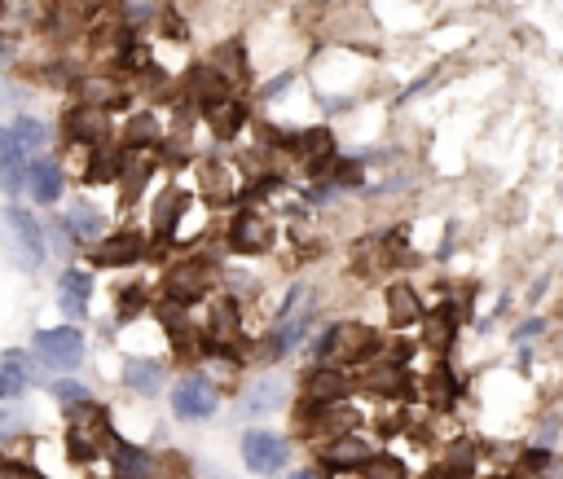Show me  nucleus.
<instances>
[{
    "label": "nucleus",
    "instance_id": "f257e3e1",
    "mask_svg": "<svg viewBox=\"0 0 563 479\" xmlns=\"http://www.w3.org/2000/svg\"><path fill=\"white\" fill-rule=\"evenodd\" d=\"M0 251L14 264L18 273H36L49 260V242H44V225L36 220V211L9 203L0 207Z\"/></svg>",
    "mask_w": 563,
    "mask_h": 479
},
{
    "label": "nucleus",
    "instance_id": "f03ea898",
    "mask_svg": "<svg viewBox=\"0 0 563 479\" xmlns=\"http://www.w3.org/2000/svg\"><path fill=\"white\" fill-rule=\"evenodd\" d=\"M110 414L97 400H84V405H71L66 409V453H71V462H97L106 458V444H110Z\"/></svg>",
    "mask_w": 563,
    "mask_h": 479
},
{
    "label": "nucleus",
    "instance_id": "7ed1b4c3",
    "mask_svg": "<svg viewBox=\"0 0 563 479\" xmlns=\"http://www.w3.org/2000/svg\"><path fill=\"white\" fill-rule=\"evenodd\" d=\"M216 277L220 273L207 255H181V260L163 273V295H168V304H176V308H194L212 295Z\"/></svg>",
    "mask_w": 563,
    "mask_h": 479
},
{
    "label": "nucleus",
    "instance_id": "20e7f679",
    "mask_svg": "<svg viewBox=\"0 0 563 479\" xmlns=\"http://www.w3.org/2000/svg\"><path fill=\"white\" fill-rule=\"evenodd\" d=\"M31 352H36V361L44 365V370L71 374L84 365L88 343H84V330H75V326H49V330H36Z\"/></svg>",
    "mask_w": 563,
    "mask_h": 479
},
{
    "label": "nucleus",
    "instance_id": "39448f33",
    "mask_svg": "<svg viewBox=\"0 0 563 479\" xmlns=\"http://www.w3.org/2000/svg\"><path fill=\"white\" fill-rule=\"evenodd\" d=\"M110 137H115L110 110L88 106V102L66 106V115H62V141H66L71 150H97V146H110Z\"/></svg>",
    "mask_w": 563,
    "mask_h": 479
},
{
    "label": "nucleus",
    "instance_id": "423d86ee",
    "mask_svg": "<svg viewBox=\"0 0 563 479\" xmlns=\"http://www.w3.org/2000/svg\"><path fill=\"white\" fill-rule=\"evenodd\" d=\"M225 242L234 255H269L273 242H278V229H273V220L256 203H242L234 211V220H229Z\"/></svg>",
    "mask_w": 563,
    "mask_h": 479
},
{
    "label": "nucleus",
    "instance_id": "0eeeda50",
    "mask_svg": "<svg viewBox=\"0 0 563 479\" xmlns=\"http://www.w3.org/2000/svg\"><path fill=\"white\" fill-rule=\"evenodd\" d=\"M146 255H150V238L141 229L106 233L102 242H93V247H88V260H93L97 269H132V264H141Z\"/></svg>",
    "mask_w": 563,
    "mask_h": 479
},
{
    "label": "nucleus",
    "instance_id": "6e6552de",
    "mask_svg": "<svg viewBox=\"0 0 563 479\" xmlns=\"http://www.w3.org/2000/svg\"><path fill=\"white\" fill-rule=\"evenodd\" d=\"M216 405H220V392H216V383H212L207 374H185V378H176V387H172V414L181 418V422H203V418H212Z\"/></svg>",
    "mask_w": 563,
    "mask_h": 479
},
{
    "label": "nucleus",
    "instance_id": "1a4fd4ad",
    "mask_svg": "<svg viewBox=\"0 0 563 479\" xmlns=\"http://www.w3.org/2000/svg\"><path fill=\"white\" fill-rule=\"evenodd\" d=\"M286 458H291V444H286V436H278V431H247L242 436V462H247L251 475H278Z\"/></svg>",
    "mask_w": 563,
    "mask_h": 479
},
{
    "label": "nucleus",
    "instance_id": "9d476101",
    "mask_svg": "<svg viewBox=\"0 0 563 479\" xmlns=\"http://www.w3.org/2000/svg\"><path fill=\"white\" fill-rule=\"evenodd\" d=\"M198 115H203V124L212 128L216 141H234L238 132L247 128V102H242V97H234V93L203 102V106H198Z\"/></svg>",
    "mask_w": 563,
    "mask_h": 479
},
{
    "label": "nucleus",
    "instance_id": "9b49d317",
    "mask_svg": "<svg viewBox=\"0 0 563 479\" xmlns=\"http://www.w3.org/2000/svg\"><path fill=\"white\" fill-rule=\"evenodd\" d=\"M282 405H286V383L282 378H273V374L251 378V383L242 387V396H238V414L242 418H269V414H278Z\"/></svg>",
    "mask_w": 563,
    "mask_h": 479
},
{
    "label": "nucleus",
    "instance_id": "f8f14e48",
    "mask_svg": "<svg viewBox=\"0 0 563 479\" xmlns=\"http://www.w3.org/2000/svg\"><path fill=\"white\" fill-rule=\"evenodd\" d=\"M313 321H317V308L308 304V308H300L295 317H286V321H278L273 326V334L264 339V361H282V356H291L300 343L308 339V330H313Z\"/></svg>",
    "mask_w": 563,
    "mask_h": 479
},
{
    "label": "nucleus",
    "instance_id": "ddd939ff",
    "mask_svg": "<svg viewBox=\"0 0 563 479\" xmlns=\"http://www.w3.org/2000/svg\"><path fill=\"white\" fill-rule=\"evenodd\" d=\"M27 194L36 198L40 207L62 203V194H66V172H62V163L49 159V154L31 159V163H27Z\"/></svg>",
    "mask_w": 563,
    "mask_h": 479
},
{
    "label": "nucleus",
    "instance_id": "4468645a",
    "mask_svg": "<svg viewBox=\"0 0 563 479\" xmlns=\"http://www.w3.org/2000/svg\"><path fill=\"white\" fill-rule=\"evenodd\" d=\"M106 458H110V475L115 479H154V471H159L150 449H137V444H128L119 436H110Z\"/></svg>",
    "mask_w": 563,
    "mask_h": 479
},
{
    "label": "nucleus",
    "instance_id": "2eb2a0df",
    "mask_svg": "<svg viewBox=\"0 0 563 479\" xmlns=\"http://www.w3.org/2000/svg\"><path fill=\"white\" fill-rule=\"evenodd\" d=\"M119 383L128 387V392H137V396H159L163 392V383H168V365L159 361V356H137L132 352L128 361H124V370H119Z\"/></svg>",
    "mask_w": 563,
    "mask_h": 479
},
{
    "label": "nucleus",
    "instance_id": "dca6fc26",
    "mask_svg": "<svg viewBox=\"0 0 563 479\" xmlns=\"http://www.w3.org/2000/svg\"><path fill=\"white\" fill-rule=\"evenodd\" d=\"M348 392H352V378L339 365H313L304 374V400H313V405H339Z\"/></svg>",
    "mask_w": 563,
    "mask_h": 479
},
{
    "label": "nucleus",
    "instance_id": "f3484780",
    "mask_svg": "<svg viewBox=\"0 0 563 479\" xmlns=\"http://www.w3.org/2000/svg\"><path fill=\"white\" fill-rule=\"evenodd\" d=\"M423 348H432V352H449L458 343V326H462V313L454 304H440V308H427L423 313Z\"/></svg>",
    "mask_w": 563,
    "mask_h": 479
},
{
    "label": "nucleus",
    "instance_id": "a211bd4d",
    "mask_svg": "<svg viewBox=\"0 0 563 479\" xmlns=\"http://www.w3.org/2000/svg\"><path fill=\"white\" fill-rule=\"evenodd\" d=\"M75 93H80V102L102 106V110H128L132 106V93L115 80V75H84V80H75Z\"/></svg>",
    "mask_w": 563,
    "mask_h": 479
},
{
    "label": "nucleus",
    "instance_id": "6ab92c4d",
    "mask_svg": "<svg viewBox=\"0 0 563 479\" xmlns=\"http://www.w3.org/2000/svg\"><path fill=\"white\" fill-rule=\"evenodd\" d=\"M27 154H22L14 128H0V194H18L27 189Z\"/></svg>",
    "mask_w": 563,
    "mask_h": 479
},
{
    "label": "nucleus",
    "instance_id": "aec40b11",
    "mask_svg": "<svg viewBox=\"0 0 563 479\" xmlns=\"http://www.w3.org/2000/svg\"><path fill=\"white\" fill-rule=\"evenodd\" d=\"M88 299H93V273L84 269H66L58 277V308L71 321H84L88 317Z\"/></svg>",
    "mask_w": 563,
    "mask_h": 479
},
{
    "label": "nucleus",
    "instance_id": "412c9836",
    "mask_svg": "<svg viewBox=\"0 0 563 479\" xmlns=\"http://www.w3.org/2000/svg\"><path fill=\"white\" fill-rule=\"evenodd\" d=\"M370 458V444L361 440V436H335V440H326L322 444V471H330V475H339V471H352L357 466L361 471V462Z\"/></svg>",
    "mask_w": 563,
    "mask_h": 479
},
{
    "label": "nucleus",
    "instance_id": "4be33fe9",
    "mask_svg": "<svg viewBox=\"0 0 563 479\" xmlns=\"http://www.w3.org/2000/svg\"><path fill=\"white\" fill-rule=\"evenodd\" d=\"M383 304H388V326H396V330H410V326H418L423 321V299H418V291L410 282H392L388 286V295H383Z\"/></svg>",
    "mask_w": 563,
    "mask_h": 479
},
{
    "label": "nucleus",
    "instance_id": "5701e85b",
    "mask_svg": "<svg viewBox=\"0 0 563 479\" xmlns=\"http://www.w3.org/2000/svg\"><path fill=\"white\" fill-rule=\"evenodd\" d=\"M62 220H66V229L75 233V242H80V247H93V242L106 238V216L93 203H84V198H75V203L62 211Z\"/></svg>",
    "mask_w": 563,
    "mask_h": 479
},
{
    "label": "nucleus",
    "instance_id": "b1692460",
    "mask_svg": "<svg viewBox=\"0 0 563 479\" xmlns=\"http://www.w3.org/2000/svg\"><path fill=\"white\" fill-rule=\"evenodd\" d=\"M216 71V80L225 84V88H238V84H247V75H251V66H247V53H242V40H229V44H220V49L212 53V62H207Z\"/></svg>",
    "mask_w": 563,
    "mask_h": 479
},
{
    "label": "nucleus",
    "instance_id": "393cba45",
    "mask_svg": "<svg viewBox=\"0 0 563 479\" xmlns=\"http://www.w3.org/2000/svg\"><path fill=\"white\" fill-rule=\"evenodd\" d=\"M31 383V365H27V352H0V400H18Z\"/></svg>",
    "mask_w": 563,
    "mask_h": 479
},
{
    "label": "nucleus",
    "instance_id": "a878e982",
    "mask_svg": "<svg viewBox=\"0 0 563 479\" xmlns=\"http://www.w3.org/2000/svg\"><path fill=\"white\" fill-rule=\"evenodd\" d=\"M163 146V128H159V115L154 110H141V115L128 119V132H124V150H159Z\"/></svg>",
    "mask_w": 563,
    "mask_h": 479
},
{
    "label": "nucleus",
    "instance_id": "bb28decb",
    "mask_svg": "<svg viewBox=\"0 0 563 479\" xmlns=\"http://www.w3.org/2000/svg\"><path fill=\"white\" fill-rule=\"evenodd\" d=\"M9 128H14V137H18V146H22V154H27V159H40V154L49 150V124H44V119L18 115Z\"/></svg>",
    "mask_w": 563,
    "mask_h": 479
},
{
    "label": "nucleus",
    "instance_id": "cd10ccee",
    "mask_svg": "<svg viewBox=\"0 0 563 479\" xmlns=\"http://www.w3.org/2000/svg\"><path fill=\"white\" fill-rule=\"evenodd\" d=\"M361 479H410V471H405V462L396 453H370L361 462Z\"/></svg>",
    "mask_w": 563,
    "mask_h": 479
},
{
    "label": "nucleus",
    "instance_id": "c85d7f7f",
    "mask_svg": "<svg viewBox=\"0 0 563 479\" xmlns=\"http://www.w3.org/2000/svg\"><path fill=\"white\" fill-rule=\"evenodd\" d=\"M115 313H119V321H137V317H146V313H150V295H146V286H141V282L124 286V291H119V299H115Z\"/></svg>",
    "mask_w": 563,
    "mask_h": 479
},
{
    "label": "nucleus",
    "instance_id": "c756f323",
    "mask_svg": "<svg viewBox=\"0 0 563 479\" xmlns=\"http://www.w3.org/2000/svg\"><path fill=\"white\" fill-rule=\"evenodd\" d=\"M49 392L58 396L66 409H71V405H84V400H93V396H88V387L75 383V378H58V383H49Z\"/></svg>",
    "mask_w": 563,
    "mask_h": 479
},
{
    "label": "nucleus",
    "instance_id": "7c9ffc66",
    "mask_svg": "<svg viewBox=\"0 0 563 479\" xmlns=\"http://www.w3.org/2000/svg\"><path fill=\"white\" fill-rule=\"evenodd\" d=\"M124 5V27L137 31V22H154L159 18V9H154V0H119Z\"/></svg>",
    "mask_w": 563,
    "mask_h": 479
},
{
    "label": "nucleus",
    "instance_id": "2f4dec72",
    "mask_svg": "<svg viewBox=\"0 0 563 479\" xmlns=\"http://www.w3.org/2000/svg\"><path fill=\"white\" fill-rule=\"evenodd\" d=\"M159 27H163V36H168V40H190V22H185L181 14H176V9L168 5V9H159Z\"/></svg>",
    "mask_w": 563,
    "mask_h": 479
},
{
    "label": "nucleus",
    "instance_id": "473e14b6",
    "mask_svg": "<svg viewBox=\"0 0 563 479\" xmlns=\"http://www.w3.org/2000/svg\"><path fill=\"white\" fill-rule=\"evenodd\" d=\"M0 479H44V475L27 462H0Z\"/></svg>",
    "mask_w": 563,
    "mask_h": 479
},
{
    "label": "nucleus",
    "instance_id": "72a5a7b5",
    "mask_svg": "<svg viewBox=\"0 0 563 479\" xmlns=\"http://www.w3.org/2000/svg\"><path fill=\"white\" fill-rule=\"evenodd\" d=\"M71 9L75 14H84V18H93L97 9H106V0H71Z\"/></svg>",
    "mask_w": 563,
    "mask_h": 479
},
{
    "label": "nucleus",
    "instance_id": "f704fd0d",
    "mask_svg": "<svg viewBox=\"0 0 563 479\" xmlns=\"http://www.w3.org/2000/svg\"><path fill=\"white\" fill-rule=\"evenodd\" d=\"M546 330V321L542 317H533V321H524L520 330H515V339H528V334H542Z\"/></svg>",
    "mask_w": 563,
    "mask_h": 479
},
{
    "label": "nucleus",
    "instance_id": "c9c22d12",
    "mask_svg": "<svg viewBox=\"0 0 563 479\" xmlns=\"http://www.w3.org/2000/svg\"><path fill=\"white\" fill-rule=\"evenodd\" d=\"M291 479H326V471H317V466H304V471H295Z\"/></svg>",
    "mask_w": 563,
    "mask_h": 479
},
{
    "label": "nucleus",
    "instance_id": "e433bc0d",
    "mask_svg": "<svg viewBox=\"0 0 563 479\" xmlns=\"http://www.w3.org/2000/svg\"><path fill=\"white\" fill-rule=\"evenodd\" d=\"M0 97H5V80H0Z\"/></svg>",
    "mask_w": 563,
    "mask_h": 479
},
{
    "label": "nucleus",
    "instance_id": "4c0bfd02",
    "mask_svg": "<svg viewBox=\"0 0 563 479\" xmlns=\"http://www.w3.org/2000/svg\"><path fill=\"white\" fill-rule=\"evenodd\" d=\"M0 5H5V0H0Z\"/></svg>",
    "mask_w": 563,
    "mask_h": 479
}]
</instances>
